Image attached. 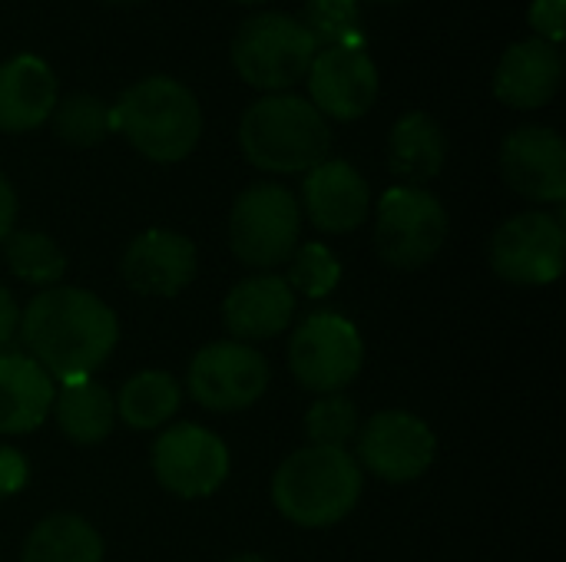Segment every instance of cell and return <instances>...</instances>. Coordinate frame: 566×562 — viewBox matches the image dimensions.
Instances as JSON below:
<instances>
[{"label":"cell","instance_id":"6da1fadb","mask_svg":"<svg viewBox=\"0 0 566 562\" xmlns=\"http://www.w3.org/2000/svg\"><path fill=\"white\" fill-rule=\"evenodd\" d=\"M27 354L60 384L83 381L99 371L116 341V311L86 288L53 285L30 298L20 315Z\"/></svg>","mask_w":566,"mask_h":562},{"label":"cell","instance_id":"7a4b0ae2","mask_svg":"<svg viewBox=\"0 0 566 562\" xmlns=\"http://www.w3.org/2000/svg\"><path fill=\"white\" fill-rule=\"evenodd\" d=\"M113 129L149 162H182L202 139V106L196 93L166 76H143L109 106Z\"/></svg>","mask_w":566,"mask_h":562},{"label":"cell","instance_id":"3957f363","mask_svg":"<svg viewBox=\"0 0 566 562\" xmlns=\"http://www.w3.org/2000/svg\"><path fill=\"white\" fill-rule=\"evenodd\" d=\"M239 149L262 172L298 176L328 159L332 126L305 96L265 93L239 119Z\"/></svg>","mask_w":566,"mask_h":562},{"label":"cell","instance_id":"277c9868","mask_svg":"<svg viewBox=\"0 0 566 562\" xmlns=\"http://www.w3.org/2000/svg\"><path fill=\"white\" fill-rule=\"evenodd\" d=\"M365 477L348 450L302 447L289 454L272 477L275 510L305 530H325L342 523L361 500Z\"/></svg>","mask_w":566,"mask_h":562},{"label":"cell","instance_id":"5b68a950","mask_svg":"<svg viewBox=\"0 0 566 562\" xmlns=\"http://www.w3.org/2000/svg\"><path fill=\"white\" fill-rule=\"evenodd\" d=\"M315 53L318 46L302 20L282 10H262L242 20L229 46L235 76L262 93H289L305 79Z\"/></svg>","mask_w":566,"mask_h":562},{"label":"cell","instance_id":"8992f818","mask_svg":"<svg viewBox=\"0 0 566 562\" xmlns=\"http://www.w3.org/2000/svg\"><path fill=\"white\" fill-rule=\"evenodd\" d=\"M302 238V205L289 185L255 182L242 189L229 212V245L249 268L285 265Z\"/></svg>","mask_w":566,"mask_h":562},{"label":"cell","instance_id":"52a82bcc","mask_svg":"<svg viewBox=\"0 0 566 562\" xmlns=\"http://www.w3.org/2000/svg\"><path fill=\"white\" fill-rule=\"evenodd\" d=\"M448 209L421 185H391L375 212V248L401 272L424 268L448 242Z\"/></svg>","mask_w":566,"mask_h":562},{"label":"cell","instance_id":"ba28073f","mask_svg":"<svg viewBox=\"0 0 566 562\" xmlns=\"http://www.w3.org/2000/svg\"><path fill=\"white\" fill-rule=\"evenodd\" d=\"M365 364V341L355 321L338 311L308 315L289 344V368L312 394H342Z\"/></svg>","mask_w":566,"mask_h":562},{"label":"cell","instance_id":"9c48e42d","mask_svg":"<svg viewBox=\"0 0 566 562\" xmlns=\"http://www.w3.org/2000/svg\"><path fill=\"white\" fill-rule=\"evenodd\" d=\"M566 225L560 212H521L491 238V268L511 285H551L564 275Z\"/></svg>","mask_w":566,"mask_h":562},{"label":"cell","instance_id":"30bf717a","mask_svg":"<svg viewBox=\"0 0 566 562\" xmlns=\"http://www.w3.org/2000/svg\"><path fill=\"white\" fill-rule=\"evenodd\" d=\"M186 388L206 411H245L269 391V361L242 341H216L189 361Z\"/></svg>","mask_w":566,"mask_h":562},{"label":"cell","instance_id":"8fae6325","mask_svg":"<svg viewBox=\"0 0 566 562\" xmlns=\"http://www.w3.org/2000/svg\"><path fill=\"white\" fill-rule=\"evenodd\" d=\"M153 474L172 497H212L229 477V447L222 437L196 424L166 427L153 444Z\"/></svg>","mask_w":566,"mask_h":562},{"label":"cell","instance_id":"7c38bea8","mask_svg":"<svg viewBox=\"0 0 566 562\" xmlns=\"http://www.w3.org/2000/svg\"><path fill=\"white\" fill-rule=\"evenodd\" d=\"M438 457L434 431L408 411H381L358 431V460L385 484L421 480Z\"/></svg>","mask_w":566,"mask_h":562},{"label":"cell","instance_id":"4fadbf2b","mask_svg":"<svg viewBox=\"0 0 566 562\" xmlns=\"http://www.w3.org/2000/svg\"><path fill=\"white\" fill-rule=\"evenodd\" d=\"M308 103L338 123L361 119L381 93V73L365 46H325L315 53L308 73Z\"/></svg>","mask_w":566,"mask_h":562},{"label":"cell","instance_id":"5bb4252c","mask_svg":"<svg viewBox=\"0 0 566 562\" xmlns=\"http://www.w3.org/2000/svg\"><path fill=\"white\" fill-rule=\"evenodd\" d=\"M504 182L541 205H560L566 199V142L551 126H517L501 142Z\"/></svg>","mask_w":566,"mask_h":562},{"label":"cell","instance_id":"9a60e30c","mask_svg":"<svg viewBox=\"0 0 566 562\" xmlns=\"http://www.w3.org/2000/svg\"><path fill=\"white\" fill-rule=\"evenodd\" d=\"M119 275L143 298H176L196 278V245L172 229L139 232L123 252Z\"/></svg>","mask_w":566,"mask_h":562},{"label":"cell","instance_id":"2e32d148","mask_svg":"<svg viewBox=\"0 0 566 562\" xmlns=\"http://www.w3.org/2000/svg\"><path fill=\"white\" fill-rule=\"evenodd\" d=\"M298 205L315 229L328 235H345L368 219L371 185L348 159H325L305 172Z\"/></svg>","mask_w":566,"mask_h":562},{"label":"cell","instance_id":"e0dca14e","mask_svg":"<svg viewBox=\"0 0 566 562\" xmlns=\"http://www.w3.org/2000/svg\"><path fill=\"white\" fill-rule=\"evenodd\" d=\"M564 83V53L560 46L527 36L504 50L494 70V96L511 109H541L547 106Z\"/></svg>","mask_w":566,"mask_h":562},{"label":"cell","instance_id":"ac0fdd59","mask_svg":"<svg viewBox=\"0 0 566 562\" xmlns=\"http://www.w3.org/2000/svg\"><path fill=\"white\" fill-rule=\"evenodd\" d=\"M60 83L36 53H17L0 63V132H30L50 123Z\"/></svg>","mask_w":566,"mask_h":562},{"label":"cell","instance_id":"d6986e66","mask_svg":"<svg viewBox=\"0 0 566 562\" xmlns=\"http://www.w3.org/2000/svg\"><path fill=\"white\" fill-rule=\"evenodd\" d=\"M295 318V291L285 278L262 272L242 278L222 301L226 328L242 341H269L282 335Z\"/></svg>","mask_w":566,"mask_h":562},{"label":"cell","instance_id":"ffe728a7","mask_svg":"<svg viewBox=\"0 0 566 562\" xmlns=\"http://www.w3.org/2000/svg\"><path fill=\"white\" fill-rule=\"evenodd\" d=\"M56 381L30 354H0V434L36 431L53 407Z\"/></svg>","mask_w":566,"mask_h":562},{"label":"cell","instance_id":"44dd1931","mask_svg":"<svg viewBox=\"0 0 566 562\" xmlns=\"http://www.w3.org/2000/svg\"><path fill=\"white\" fill-rule=\"evenodd\" d=\"M448 162V136L441 123L424 109H408L388 132V169L401 185H421L438 179Z\"/></svg>","mask_w":566,"mask_h":562},{"label":"cell","instance_id":"7402d4cb","mask_svg":"<svg viewBox=\"0 0 566 562\" xmlns=\"http://www.w3.org/2000/svg\"><path fill=\"white\" fill-rule=\"evenodd\" d=\"M50 414L66 441L80 447H93L109 437L116 424V401L99 381L83 378V381L60 384Z\"/></svg>","mask_w":566,"mask_h":562},{"label":"cell","instance_id":"603a6c76","mask_svg":"<svg viewBox=\"0 0 566 562\" xmlns=\"http://www.w3.org/2000/svg\"><path fill=\"white\" fill-rule=\"evenodd\" d=\"M20 562H103V540L90 520L50 513L30 530Z\"/></svg>","mask_w":566,"mask_h":562},{"label":"cell","instance_id":"cb8c5ba5","mask_svg":"<svg viewBox=\"0 0 566 562\" xmlns=\"http://www.w3.org/2000/svg\"><path fill=\"white\" fill-rule=\"evenodd\" d=\"M113 401H116V417L129 431H159L179 411L182 391L176 378L166 371H139L119 388Z\"/></svg>","mask_w":566,"mask_h":562},{"label":"cell","instance_id":"d4e9b609","mask_svg":"<svg viewBox=\"0 0 566 562\" xmlns=\"http://www.w3.org/2000/svg\"><path fill=\"white\" fill-rule=\"evenodd\" d=\"M3 258L20 282L36 288H53L66 275V255L46 232H10L3 242Z\"/></svg>","mask_w":566,"mask_h":562},{"label":"cell","instance_id":"484cf974","mask_svg":"<svg viewBox=\"0 0 566 562\" xmlns=\"http://www.w3.org/2000/svg\"><path fill=\"white\" fill-rule=\"evenodd\" d=\"M53 132L73 146V149H90L99 146L109 132H113V119H109V106L93 96V93H70L56 99V109L50 116Z\"/></svg>","mask_w":566,"mask_h":562},{"label":"cell","instance_id":"4316f807","mask_svg":"<svg viewBox=\"0 0 566 562\" xmlns=\"http://www.w3.org/2000/svg\"><path fill=\"white\" fill-rule=\"evenodd\" d=\"M302 26L325 46H361V3L358 0H305Z\"/></svg>","mask_w":566,"mask_h":562},{"label":"cell","instance_id":"83f0119b","mask_svg":"<svg viewBox=\"0 0 566 562\" xmlns=\"http://www.w3.org/2000/svg\"><path fill=\"white\" fill-rule=\"evenodd\" d=\"M289 288L305 298H328L342 282L338 255L322 242H305L289 258Z\"/></svg>","mask_w":566,"mask_h":562},{"label":"cell","instance_id":"f1b7e54d","mask_svg":"<svg viewBox=\"0 0 566 562\" xmlns=\"http://www.w3.org/2000/svg\"><path fill=\"white\" fill-rule=\"evenodd\" d=\"M305 434L312 447H335L345 450L358 434V411L345 394L318 397L305 414Z\"/></svg>","mask_w":566,"mask_h":562},{"label":"cell","instance_id":"f546056e","mask_svg":"<svg viewBox=\"0 0 566 562\" xmlns=\"http://www.w3.org/2000/svg\"><path fill=\"white\" fill-rule=\"evenodd\" d=\"M564 17H566V0H534L527 10V23L534 30V36L560 46L564 43Z\"/></svg>","mask_w":566,"mask_h":562},{"label":"cell","instance_id":"4dcf8cb0","mask_svg":"<svg viewBox=\"0 0 566 562\" xmlns=\"http://www.w3.org/2000/svg\"><path fill=\"white\" fill-rule=\"evenodd\" d=\"M30 480V464L20 450L0 447V497H13L27 487Z\"/></svg>","mask_w":566,"mask_h":562},{"label":"cell","instance_id":"1f68e13d","mask_svg":"<svg viewBox=\"0 0 566 562\" xmlns=\"http://www.w3.org/2000/svg\"><path fill=\"white\" fill-rule=\"evenodd\" d=\"M17 328H20V308H17V301H13V295L0 285V354H3V348L13 341Z\"/></svg>","mask_w":566,"mask_h":562},{"label":"cell","instance_id":"d6a6232c","mask_svg":"<svg viewBox=\"0 0 566 562\" xmlns=\"http://www.w3.org/2000/svg\"><path fill=\"white\" fill-rule=\"evenodd\" d=\"M13 222H17V192H13L10 179L0 172V245L13 232Z\"/></svg>","mask_w":566,"mask_h":562},{"label":"cell","instance_id":"836d02e7","mask_svg":"<svg viewBox=\"0 0 566 562\" xmlns=\"http://www.w3.org/2000/svg\"><path fill=\"white\" fill-rule=\"evenodd\" d=\"M229 562H269L265 556H255V553H245V556H232Z\"/></svg>","mask_w":566,"mask_h":562},{"label":"cell","instance_id":"e575fe53","mask_svg":"<svg viewBox=\"0 0 566 562\" xmlns=\"http://www.w3.org/2000/svg\"><path fill=\"white\" fill-rule=\"evenodd\" d=\"M235 3H262V0H235Z\"/></svg>","mask_w":566,"mask_h":562},{"label":"cell","instance_id":"d590c367","mask_svg":"<svg viewBox=\"0 0 566 562\" xmlns=\"http://www.w3.org/2000/svg\"><path fill=\"white\" fill-rule=\"evenodd\" d=\"M381 3H398V0H381Z\"/></svg>","mask_w":566,"mask_h":562}]
</instances>
